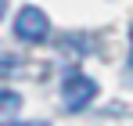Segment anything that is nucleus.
<instances>
[{"instance_id":"4","label":"nucleus","mask_w":133,"mask_h":126,"mask_svg":"<svg viewBox=\"0 0 133 126\" xmlns=\"http://www.w3.org/2000/svg\"><path fill=\"white\" fill-rule=\"evenodd\" d=\"M11 72H15V58L4 54V58H0V76H11Z\"/></svg>"},{"instance_id":"7","label":"nucleus","mask_w":133,"mask_h":126,"mask_svg":"<svg viewBox=\"0 0 133 126\" xmlns=\"http://www.w3.org/2000/svg\"><path fill=\"white\" fill-rule=\"evenodd\" d=\"M7 126H18V123H7Z\"/></svg>"},{"instance_id":"3","label":"nucleus","mask_w":133,"mask_h":126,"mask_svg":"<svg viewBox=\"0 0 133 126\" xmlns=\"http://www.w3.org/2000/svg\"><path fill=\"white\" fill-rule=\"evenodd\" d=\"M18 108H22V101H18V94H15V90H0V112H7V115H11V112H18Z\"/></svg>"},{"instance_id":"1","label":"nucleus","mask_w":133,"mask_h":126,"mask_svg":"<svg viewBox=\"0 0 133 126\" xmlns=\"http://www.w3.org/2000/svg\"><path fill=\"white\" fill-rule=\"evenodd\" d=\"M97 97V83L83 76V72H65V79H61V105L65 112H83Z\"/></svg>"},{"instance_id":"2","label":"nucleus","mask_w":133,"mask_h":126,"mask_svg":"<svg viewBox=\"0 0 133 126\" xmlns=\"http://www.w3.org/2000/svg\"><path fill=\"white\" fill-rule=\"evenodd\" d=\"M15 36L25 43H43L47 36H50V22H47V15L40 11V7H22L18 11V18H15Z\"/></svg>"},{"instance_id":"6","label":"nucleus","mask_w":133,"mask_h":126,"mask_svg":"<svg viewBox=\"0 0 133 126\" xmlns=\"http://www.w3.org/2000/svg\"><path fill=\"white\" fill-rule=\"evenodd\" d=\"M4 7H7V0H0V18H4Z\"/></svg>"},{"instance_id":"5","label":"nucleus","mask_w":133,"mask_h":126,"mask_svg":"<svg viewBox=\"0 0 133 126\" xmlns=\"http://www.w3.org/2000/svg\"><path fill=\"white\" fill-rule=\"evenodd\" d=\"M130 68H133V25H130Z\"/></svg>"}]
</instances>
